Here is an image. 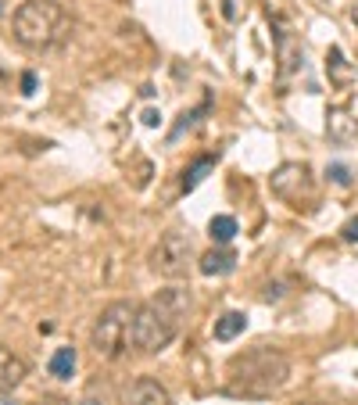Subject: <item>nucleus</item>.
I'll use <instances>...</instances> for the list:
<instances>
[{
	"mask_svg": "<svg viewBox=\"0 0 358 405\" xmlns=\"http://www.w3.org/2000/svg\"><path fill=\"white\" fill-rule=\"evenodd\" d=\"M326 72H330V79H334L337 86H348V83H351V69H348L341 47H330V54H326Z\"/></svg>",
	"mask_w": 358,
	"mask_h": 405,
	"instance_id": "f8f14e48",
	"label": "nucleus"
},
{
	"mask_svg": "<svg viewBox=\"0 0 358 405\" xmlns=\"http://www.w3.org/2000/svg\"><path fill=\"white\" fill-rule=\"evenodd\" d=\"M0 405H18V401H11V398H0Z\"/></svg>",
	"mask_w": 358,
	"mask_h": 405,
	"instance_id": "5701e85b",
	"label": "nucleus"
},
{
	"mask_svg": "<svg viewBox=\"0 0 358 405\" xmlns=\"http://www.w3.org/2000/svg\"><path fill=\"white\" fill-rule=\"evenodd\" d=\"M248 330V316L244 313H226L215 320V337L219 341H233V337H241Z\"/></svg>",
	"mask_w": 358,
	"mask_h": 405,
	"instance_id": "9b49d317",
	"label": "nucleus"
},
{
	"mask_svg": "<svg viewBox=\"0 0 358 405\" xmlns=\"http://www.w3.org/2000/svg\"><path fill=\"white\" fill-rule=\"evenodd\" d=\"M22 93H25V97H33V93H36V76L33 72L22 76Z\"/></svg>",
	"mask_w": 358,
	"mask_h": 405,
	"instance_id": "6ab92c4d",
	"label": "nucleus"
},
{
	"mask_svg": "<svg viewBox=\"0 0 358 405\" xmlns=\"http://www.w3.org/2000/svg\"><path fill=\"white\" fill-rule=\"evenodd\" d=\"M290 377V359L276 348H255L226 366V391L236 398H268Z\"/></svg>",
	"mask_w": 358,
	"mask_h": 405,
	"instance_id": "f03ea898",
	"label": "nucleus"
},
{
	"mask_svg": "<svg viewBox=\"0 0 358 405\" xmlns=\"http://www.w3.org/2000/svg\"><path fill=\"white\" fill-rule=\"evenodd\" d=\"M25 373H29V366H25L11 348L0 345V394H4V391H15V387L25 380Z\"/></svg>",
	"mask_w": 358,
	"mask_h": 405,
	"instance_id": "1a4fd4ad",
	"label": "nucleus"
},
{
	"mask_svg": "<svg viewBox=\"0 0 358 405\" xmlns=\"http://www.w3.org/2000/svg\"><path fill=\"white\" fill-rule=\"evenodd\" d=\"M190 255H194V247H190V237L187 233H165L158 240V247L151 252V269L165 280H179V276H187L190 269Z\"/></svg>",
	"mask_w": 358,
	"mask_h": 405,
	"instance_id": "39448f33",
	"label": "nucleus"
},
{
	"mask_svg": "<svg viewBox=\"0 0 358 405\" xmlns=\"http://www.w3.org/2000/svg\"><path fill=\"white\" fill-rule=\"evenodd\" d=\"M212 169H215V158H201V162H194V165H190V169L183 172V191L190 194L197 183H204V176L212 172Z\"/></svg>",
	"mask_w": 358,
	"mask_h": 405,
	"instance_id": "2eb2a0df",
	"label": "nucleus"
},
{
	"mask_svg": "<svg viewBox=\"0 0 358 405\" xmlns=\"http://www.w3.org/2000/svg\"><path fill=\"white\" fill-rule=\"evenodd\" d=\"M326 137L337 140V144L355 140L358 137V118L348 108H330V115H326Z\"/></svg>",
	"mask_w": 358,
	"mask_h": 405,
	"instance_id": "6e6552de",
	"label": "nucleus"
},
{
	"mask_svg": "<svg viewBox=\"0 0 358 405\" xmlns=\"http://www.w3.org/2000/svg\"><path fill=\"white\" fill-rule=\"evenodd\" d=\"M208 233H212L215 244H229L236 237V219L233 215H215V219L208 223Z\"/></svg>",
	"mask_w": 358,
	"mask_h": 405,
	"instance_id": "4468645a",
	"label": "nucleus"
},
{
	"mask_svg": "<svg viewBox=\"0 0 358 405\" xmlns=\"http://www.w3.org/2000/svg\"><path fill=\"white\" fill-rule=\"evenodd\" d=\"M190 313V291L172 287L162 291L158 298L136 305V320H133V348L136 352H162L169 348L179 327H183Z\"/></svg>",
	"mask_w": 358,
	"mask_h": 405,
	"instance_id": "f257e3e1",
	"label": "nucleus"
},
{
	"mask_svg": "<svg viewBox=\"0 0 358 405\" xmlns=\"http://www.w3.org/2000/svg\"><path fill=\"white\" fill-rule=\"evenodd\" d=\"M36 405H72V401H65V398H43V401H36Z\"/></svg>",
	"mask_w": 358,
	"mask_h": 405,
	"instance_id": "412c9836",
	"label": "nucleus"
},
{
	"mask_svg": "<svg viewBox=\"0 0 358 405\" xmlns=\"http://www.w3.org/2000/svg\"><path fill=\"white\" fill-rule=\"evenodd\" d=\"M273 191L280 198L294 201V205H301V201L312 198V176H308V169L301 162H287V165H280L273 172Z\"/></svg>",
	"mask_w": 358,
	"mask_h": 405,
	"instance_id": "423d86ee",
	"label": "nucleus"
},
{
	"mask_svg": "<svg viewBox=\"0 0 358 405\" xmlns=\"http://www.w3.org/2000/svg\"><path fill=\"white\" fill-rule=\"evenodd\" d=\"M11 33L22 47L43 50L65 36V11H62V4H54V0H25L15 11Z\"/></svg>",
	"mask_w": 358,
	"mask_h": 405,
	"instance_id": "7ed1b4c3",
	"label": "nucleus"
},
{
	"mask_svg": "<svg viewBox=\"0 0 358 405\" xmlns=\"http://www.w3.org/2000/svg\"><path fill=\"white\" fill-rule=\"evenodd\" d=\"M72 369H76V348H57L50 355V373H54L57 380H69Z\"/></svg>",
	"mask_w": 358,
	"mask_h": 405,
	"instance_id": "ddd939ff",
	"label": "nucleus"
},
{
	"mask_svg": "<svg viewBox=\"0 0 358 405\" xmlns=\"http://www.w3.org/2000/svg\"><path fill=\"white\" fill-rule=\"evenodd\" d=\"M280 57H283V69H280L283 76L297 65V61H301V57H294V43H290V36H287V33H280Z\"/></svg>",
	"mask_w": 358,
	"mask_h": 405,
	"instance_id": "dca6fc26",
	"label": "nucleus"
},
{
	"mask_svg": "<svg viewBox=\"0 0 358 405\" xmlns=\"http://www.w3.org/2000/svg\"><path fill=\"white\" fill-rule=\"evenodd\" d=\"M236 269V255L229 252V247H215V252H208L201 259V273L204 276H226Z\"/></svg>",
	"mask_w": 358,
	"mask_h": 405,
	"instance_id": "9d476101",
	"label": "nucleus"
},
{
	"mask_svg": "<svg viewBox=\"0 0 358 405\" xmlns=\"http://www.w3.org/2000/svg\"><path fill=\"white\" fill-rule=\"evenodd\" d=\"M351 22L358 25V0H355V4H351Z\"/></svg>",
	"mask_w": 358,
	"mask_h": 405,
	"instance_id": "4be33fe9",
	"label": "nucleus"
},
{
	"mask_svg": "<svg viewBox=\"0 0 358 405\" xmlns=\"http://www.w3.org/2000/svg\"><path fill=\"white\" fill-rule=\"evenodd\" d=\"M122 405H172V398H169V391H165L158 380L140 377V380H133V384L126 387Z\"/></svg>",
	"mask_w": 358,
	"mask_h": 405,
	"instance_id": "0eeeda50",
	"label": "nucleus"
},
{
	"mask_svg": "<svg viewBox=\"0 0 358 405\" xmlns=\"http://www.w3.org/2000/svg\"><path fill=\"white\" fill-rule=\"evenodd\" d=\"M133 320H136V305L133 301H111L94 323V352L101 359H118L126 348H133Z\"/></svg>",
	"mask_w": 358,
	"mask_h": 405,
	"instance_id": "20e7f679",
	"label": "nucleus"
},
{
	"mask_svg": "<svg viewBox=\"0 0 358 405\" xmlns=\"http://www.w3.org/2000/svg\"><path fill=\"white\" fill-rule=\"evenodd\" d=\"M143 126H151V130H155V126H162V111L147 108V111H143Z\"/></svg>",
	"mask_w": 358,
	"mask_h": 405,
	"instance_id": "aec40b11",
	"label": "nucleus"
},
{
	"mask_svg": "<svg viewBox=\"0 0 358 405\" xmlns=\"http://www.w3.org/2000/svg\"><path fill=\"white\" fill-rule=\"evenodd\" d=\"M330 179L341 183V186H348V183H351V172H348L344 165H330Z\"/></svg>",
	"mask_w": 358,
	"mask_h": 405,
	"instance_id": "f3484780",
	"label": "nucleus"
},
{
	"mask_svg": "<svg viewBox=\"0 0 358 405\" xmlns=\"http://www.w3.org/2000/svg\"><path fill=\"white\" fill-rule=\"evenodd\" d=\"M341 237H344V240H358V215H351V219L344 223V230H341Z\"/></svg>",
	"mask_w": 358,
	"mask_h": 405,
	"instance_id": "a211bd4d",
	"label": "nucleus"
}]
</instances>
